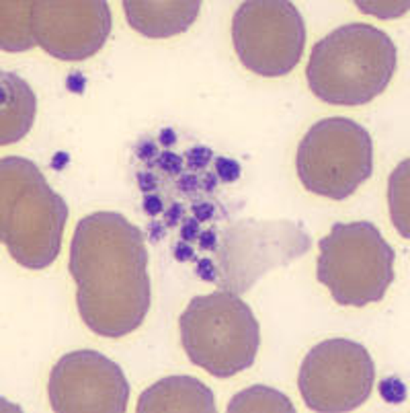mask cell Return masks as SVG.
I'll return each instance as SVG.
<instances>
[{
	"label": "cell",
	"mask_w": 410,
	"mask_h": 413,
	"mask_svg": "<svg viewBox=\"0 0 410 413\" xmlns=\"http://www.w3.org/2000/svg\"><path fill=\"white\" fill-rule=\"evenodd\" d=\"M142 208H144V212H146L148 216H152V218H156L158 214H162V212H164L162 198H160V196H156V194H148V196H144Z\"/></svg>",
	"instance_id": "31"
},
{
	"label": "cell",
	"mask_w": 410,
	"mask_h": 413,
	"mask_svg": "<svg viewBox=\"0 0 410 413\" xmlns=\"http://www.w3.org/2000/svg\"><path fill=\"white\" fill-rule=\"evenodd\" d=\"M172 255L177 261H197V255H195V251H193V247H191V243H187V241H179L175 247H172Z\"/></svg>",
	"instance_id": "29"
},
{
	"label": "cell",
	"mask_w": 410,
	"mask_h": 413,
	"mask_svg": "<svg viewBox=\"0 0 410 413\" xmlns=\"http://www.w3.org/2000/svg\"><path fill=\"white\" fill-rule=\"evenodd\" d=\"M138 413H215L211 389L193 376H166L148 387L140 401Z\"/></svg>",
	"instance_id": "13"
},
{
	"label": "cell",
	"mask_w": 410,
	"mask_h": 413,
	"mask_svg": "<svg viewBox=\"0 0 410 413\" xmlns=\"http://www.w3.org/2000/svg\"><path fill=\"white\" fill-rule=\"evenodd\" d=\"M396 64V46L382 29L367 23L343 25L312 48L308 87L324 103L367 105L386 91Z\"/></svg>",
	"instance_id": "2"
},
{
	"label": "cell",
	"mask_w": 410,
	"mask_h": 413,
	"mask_svg": "<svg viewBox=\"0 0 410 413\" xmlns=\"http://www.w3.org/2000/svg\"><path fill=\"white\" fill-rule=\"evenodd\" d=\"M409 167L410 160H402L396 171L390 177V187H388V202L392 220L396 224V230L409 239Z\"/></svg>",
	"instance_id": "17"
},
{
	"label": "cell",
	"mask_w": 410,
	"mask_h": 413,
	"mask_svg": "<svg viewBox=\"0 0 410 413\" xmlns=\"http://www.w3.org/2000/svg\"><path fill=\"white\" fill-rule=\"evenodd\" d=\"M127 23L140 35L164 40L185 33L199 17V0H125Z\"/></svg>",
	"instance_id": "12"
},
{
	"label": "cell",
	"mask_w": 410,
	"mask_h": 413,
	"mask_svg": "<svg viewBox=\"0 0 410 413\" xmlns=\"http://www.w3.org/2000/svg\"><path fill=\"white\" fill-rule=\"evenodd\" d=\"M31 15L33 2L29 0L0 2V48L4 52H27L37 46Z\"/></svg>",
	"instance_id": "15"
},
{
	"label": "cell",
	"mask_w": 410,
	"mask_h": 413,
	"mask_svg": "<svg viewBox=\"0 0 410 413\" xmlns=\"http://www.w3.org/2000/svg\"><path fill=\"white\" fill-rule=\"evenodd\" d=\"M70 276L84 325L119 339L144 323L152 305V282L144 233L119 212L84 216L70 245Z\"/></svg>",
	"instance_id": "1"
},
{
	"label": "cell",
	"mask_w": 410,
	"mask_h": 413,
	"mask_svg": "<svg viewBox=\"0 0 410 413\" xmlns=\"http://www.w3.org/2000/svg\"><path fill=\"white\" fill-rule=\"evenodd\" d=\"M156 165L162 173L166 175H181L183 173V167H185V158L181 155H175L170 151H164L160 153L156 158Z\"/></svg>",
	"instance_id": "21"
},
{
	"label": "cell",
	"mask_w": 410,
	"mask_h": 413,
	"mask_svg": "<svg viewBox=\"0 0 410 413\" xmlns=\"http://www.w3.org/2000/svg\"><path fill=\"white\" fill-rule=\"evenodd\" d=\"M68 162H70V155L68 153H57V155L53 156V160H51V169L53 171H62Z\"/></svg>",
	"instance_id": "35"
},
{
	"label": "cell",
	"mask_w": 410,
	"mask_h": 413,
	"mask_svg": "<svg viewBox=\"0 0 410 413\" xmlns=\"http://www.w3.org/2000/svg\"><path fill=\"white\" fill-rule=\"evenodd\" d=\"M312 249V237L302 222L244 218L222 233L217 258L220 290L247 294L275 267H285Z\"/></svg>",
	"instance_id": "7"
},
{
	"label": "cell",
	"mask_w": 410,
	"mask_h": 413,
	"mask_svg": "<svg viewBox=\"0 0 410 413\" xmlns=\"http://www.w3.org/2000/svg\"><path fill=\"white\" fill-rule=\"evenodd\" d=\"M138 187H140V192H142L144 196L156 192V187H158L156 175L150 173V171H140V173H138Z\"/></svg>",
	"instance_id": "28"
},
{
	"label": "cell",
	"mask_w": 410,
	"mask_h": 413,
	"mask_svg": "<svg viewBox=\"0 0 410 413\" xmlns=\"http://www.w3.org/2000/svg\"><path fill=\"white\" fill-rule=\"evenodd\" d=\"M191 212H193V218H197L199 222H207L215 216V206L211 202H195L191 206Z\"/></svg>",
	"instance_id": "30"
},
{
	"label": "cell",
	"mask_w": 410,
	"mask_h": 413,
	"mask_svg": "<svg viewBox=\"0 0 410 413\" xmlns=\"http://www.w3.org/2000/svg\"><path fill=\"white\" fill-rule=\"evenodd\" d=\"M136 155L140 160H144V162H148V165H154V160L158 158V149H156V144L150 142V140H144V142H140L138 144V149H136Z\"/></svg>",
	"instance_id": "27"
},
{
	"label": "cell",
	"mask_w": 410,
	"mask_h": 413,
	"mask_svg": "<svg viewBox=\"0 0 410 413\" xmlns=\"http://www.w3.org/2000/svg\"><path fill=\"white\" fill-rule=\"evenodd\" d=\"M37 115L33 89L15 72H0V146L23 140Z\"/></svg>",
	"instance_id": "14"
},
{
	"label": "cell",
	"mask_w": 410,
	"mask_h": 413,
	"mask_svg": "<svg viewBox=\"0 0 410 413\" xmlns=\"http://www.w3.org/2000/svg\"><path fill=\"white\" fill-rule=\"evenodd\" d=\"M217 175H211V173H205L204 177V192H207V194H211V192H215V187H217Z\"/></svg>",
	"instance_id": "36"
},
{
	"label": "cell",
	"mask_w": 410,
	"mask_h": 413,
	"mask_svg": "<svg viewBox=\"0 0 410 413\" xmlns=\"http://www.w3.org/2000/svg\"><path fill=\"white\" fill-rule=\"evenodd\" d=\"M375 364L353 339L320 342L306 354L298 387L312 412L345 413L361 407L373 389Z\"/></svg>",
	"instance_id": "9"
},
{
	"label": "cell",
	"mask_w": 410,
	"mask_h": 413,
	"mask_svg": "<svg viewBox=\"0 0 410 413\" xmlns=\"http://www.w3.org/2000/svg\"><path fill=\"white\" fill-rule=\"evenodd\" d=\"M158 142L162 144V146H172L175 142H177V134H175V130L172 128H164V130H160V136H158Z\"/></svg>",
	"instance_id": "34"
},
{
	"label": "cell",
	"mask_w": 410,
	"mask_h": 413,
	"mask_svg": "<svg viewBox=\"0 0 410 413\" xmlns=\"http://www.w3.org/2000/svg\"><path fill=\"white\" fill-rule=\"evenodd\" d=\"M179 331L189 360L215 378L249 370L260 346L255 312L228 290L195 296L179 319Z\"/></svg>",
	"instance_id": "4"
},
{
	"label": "cell",
	"mask_w": 410,
	"mask_h": 413,
	"mask_svg": "<svg viewBox=\"0 0 410 413\" xmlns=\"http://www.w3.org/2000/svg\"><path fill=\"white\" fill-rule=\"evenodd\" d=\"M199 235H202V222L193 216H185L181 222V239L191 243V241H197Z\"/></svg>",
	"instance_id": "23"
},
{
	"label": "cell",
	"mask_w": 410,
	"mask_h": 413,
	"mask_svg": "<svg viewBox=\"0 0 410 413\" xmlns=\"http://www.w3.org/2000/svg\"><path fill=\"white\" fill-rule=\"evenodd\" d=\"M179 192H183L185 196H195L199 192V179L193 173H185L179 177Z\"/></svg>",
	"instance_id": "26"
},
{
	"label": "cell",
	"mask_w": 410,
	"mask_h": 413,
	"mask_svg": "<svg viewBox=\"0 0 410 413\" xmlns=\"http://www.w3.org/2000/svg\"><path fill=\"white\" fill-rule=\"evenodd\" d=\"M48 397L55 413H125L130 382L119 364L101 352L78 350L53 366Z\"/></svg>",
	"instance_id": "10"
},
{
	"label": "cell",
	"mask_w": 410,
	"mask_h": 413,
	"mask_svg": "<svg viewBox=\"0 0 410 413\" xmlns=\"http://www.w3.org/2000/svg\"><path fill=\"white\" fill-rule=\"evenodd\" d=\"M294 403L277 389L255 385L238 395H234L228 403V413H294Z\"/></svg>",
	"instance_id": "16"
},
{
	"label": "cell",
	"mask_w": 410,
	"mask_h": 413,
	"mask_svg": "<svg viewBox=\"0 0 410 413\" xmlns=\"http://www.w3.org/2000/svg\"><path fill=\"white\" fill-rule=\"evenodd\" d=\"M66 89L70 93H76V95H82L84 89H87V76L82 72H72L66 81Z\"/></svg>",
	"instance_id": "32"
},
{
	"label": "cell",
	"mask_w": 410,
	"mask_h": 413,
	"mask_svg": "<svg viewBox=\"0 0 410 413\" xmlns=\"http://www.w3.org/2000/svg\"><path fill=\"white\" fill-rule=\"evenodd\" d=\"M164 214V224H166V228H172V226H177L179 222H183V218H185V206L181 204V202H172L168 210H164L162 212Z\"/></svg>",
	"instance_id": "24"
},
{
	"label": "cell",
	"mask_w": 410,
	"mask_h": 413,
	"mask_svg": "<svg viewBox=\"0 0 410 413\" xmlns=\"http://www.w3.org/2000/svg\"><path fill=\"white\" fill-rule=\"evenodd\" d=\"M195 273L199 280L204 282H215L217 284V278H220V269H217V263L213 259L209 258H202L195 261Z\"/></svg>",
	"instance_id": "22"
},
{
	"label": "cell",
	"mask_w": 410,
	"mask_h": 413,
	"mask_svg": "<svg viewBox=\"0 0 410 413\" xmlns=\"http://www.w3.org/2000/svg\"><path fill=\"white\" fill-rule=\"evenodd\" d=\"M68 206L42 169L23 156L0 160V241L27 269L50 267L60 255Z\"/></svg>",
	"instance_id": "3"
},
{
	"label": "cell",
	"mask_w": 410,
	"mask_h": 413,
	"mask_svg": "<svg viewBox=\"0 0 410 413\" xmlns=\"http://www.w3.org/2000/svg\"><path fill=\"white\" fill-rule=\"evenodd\" d=\"M394 249L367 220L337 222L320 239L316 278L341 307L380 303L394 282Z\"/></svg>",
	"instance_id": "5"
},
{
	"label": "cell",
	"mask_w": 410,
	"mask_h": 413,
	"mask_svg": "<svg viewBox=\"0 0 410 413\" xmlns=\"http://www.w3.org/2000/svg\"><path fill=\"white\" fill-rule=\"evenodd\" d=\"M296 167L308 192L345 200L373 173L371 136L349 117L320 119L302 138Z\"/></svg>",
	"instance_id": "6"
},
{
	"label": "cell",
	"mask_w": 410,
	"mask_h": 413,
	"mask_svg": "<svg viewBox=\"0 0 410 413\" xmlns=\"http://www.w3.org/2000/svg\"><path fill=\"white\" fill-rule=\"evenodd\" d=\"M380 395L386 403H392V405H400L407 401V385L398 378V376H388L380 382Z\"/></svg>",
	"instance_id": "18"
},
{
	"label": "cell",
	"mask_w": 410,
	"mask_h": 413,
	"mask_svg": "<svg viewBox=\"0 0 410 413\" xmlns=\"http://www.w3.org/2000/svg\"><path fill=\"white\" fill-rule=\"evenodd\" d=\"M242 167L238 160L228 158V156H217L215 158V175L222 183H234L240 179Z\"/></svg>",
	"instance_id": "19"
},
{
	"label": "cell",
	"mask_w": 410,
	"mask_h": 413,
	"mask_svg": "<svg viewBox=\"0 0 410 413\" xmlns=\"http://www.w3.org/2000/svg\"><path fill=\"white\" fill-rule=\"evenodd\" d=\"M31 27L37 46L50 56L80 62L107 44L111 8L105 0H39L33 2Z\"/></svg>",
	"instance_id": "11"
},
{
	"label": "cell",
	"mask_w": 410,
	"mask_h": 413,
	"mask_svg": "<svg viewBox=\"0 0 410 413\" xmlns=\"http://www.w3.org/2000/svg\"><path fill=\"white\" fill-rule=\"evenodd\" d=\"M185 160H187L189 171H204V169H207V165L213 160V151L207 149V146L189 149V151L185 153Z\"/></svg>",
	"instance_id": "20"
},
{
	"label": "cell",
	"mask_w": 410,
	"mask_h": 413,
	"mask_svg": "<svg viewBox=\"0 0 410 413\" xmlns=\"http://www.w3.org/2000/svg\"><path fill=\"white\" fill-rule=\"evenodd\" d=\"M238 60L258 76H287L302 60L306 23L287 0H247L232 19Z\"/></svg>",
	"instance_id": "8"
},
{
	"label": "cell",
	"mask_w": 410,
	"mask_h": 413,
	"mask_svg": "<svg viewBox=\"0 0 410 413\" xmlns=\"http://www.w3.org/2000/svg\"><path fill=\"white\" fill-rule=\"evenodd\" d=\"M164 237H166V224L152 220V222L148 224V241L160 243V241H164Z\"/></svg>",
	"instance_id": "33"
},
{
	"label": "cell",
	"mask_w": 410,
	"mask_h": 413,
	"mask_svg": "<svg viewBox=\"0 0 410 413\" xmlns=\"http://www.w3.org/2000/svg\"><path fill=\"white\" fill-rule=\"evenodd\" d=\"M197 245H199V249L202 251H217V245H220V237H217V230L215 228H207L204 230L202 235H199V239H197Z\"/></svg>",
	"instance_id": "25"
}]
</instances>
